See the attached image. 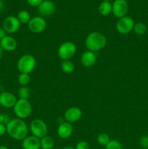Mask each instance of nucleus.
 I'll return each instance as SVG.
<instances>
[{"mask_svg":"<svg viewBox=\"0 0 148 149\" xmlns=\"http://www.w3.org/2000/svg\"><path fill=\"white\" fill-rule=\"evenodd\" d=\"M0 149H9V148H7L5 146H0Z\"/></svg>","mask_w":148,"mask_h":149,"instance_id":"obj_36","label":"nucleus"},{"mask_svg":"<svg viewBox=\"0 0 148 149\" xmlns=\"http://www.w3.org/2000/svg\"><path fill=\"white\" fill-rule=\"evenodd\" d=\"M0 45L4 51L12 52L17 48V42L14 37L7 35L5 37H4L0 41Z\"/></svg>","mask_w":148,"mask_h":149,"instance_id":"obj_16","label":"nucleus"},{"mask_svg":"<svg viewBox=\"0 0 148 149\" xmlns=\"http://www.w3.org/2000/svg\"><path fill=\"white\" fill-rule=\"evenodd\" d=\"M11 120L10 116L7 113H0V124H3L4 125H7L10 121Z\"/></svg>","mask_w":148,"mask_h":149,"instance_id":"obj_28","label":"nucleus"},{"mask_svg":"<svg viewBox=\"0 0 148 149\" xmlns=\"http://www.w3.org/2000/svg\"><path fill=\"white\" fill-rule=\"evenodd\" d=\"M97 61V55L95 52L89 50L84 51L81 57V62L84 66L86 68L93 66Z\"/></svg>","mask_w":148,"mask_h":149,"instance_id":"obj_15","label":"nucleus"},{"mask_svg":"<svg viewBox=\"0 0 148 149\" xmlns=\"http://www.w3.org/2000/svg\"><path fill=\"white\" fill-rule=\"evenodd\" d=\"M139 144L144 149H148V135H143L139 139Z\"/></svg>","mask_w":148,"mask_h":149,"instance_id":"obj_27","label":"nucleus"},{"mask_svg":"<svg viewBox=\"0 0 148 149\" xmlns=\"http://www.w3.org/2000/svg\"><path fill=\"white\" fill-rule=\"evenodd\" d=\"M40 143L41 149H52L55 146V141H54L53 138L48 135L41 138Z\"/></svg>","mask_w":148,"mask_h":149,"instance_id":"obj_18","label":"nucleus"},{"mask_svg":"<svg viewBox=\"0 0 148 149\" xmlns=\"http://www.w3.org/2000/svg\"><path fill=\"white\" fill-rule=\"evenodd\" d=\"M134 25V20L132 17L126 15L118 19L115 25L116 30L120 34H127L133 30Z\"/></svg>","mask_w":148,"mask_h":149,"instance_id":"obj_7","label":"nucleus"},{"mask_svg":"<svg viewBox=\"0 0 148 149\" xmlns=\"http://www.w3.org/2000/svg\"><path fill=\"white\" fill-rule=\"evenodd\" d=\"M97 142L100 145L102 146H105L110 141V136L106 133H100L97 136Z\"/></svg>","mask_w":148,"mask_h":149,"instance_id":"obj_25","label":"nucleus"},{"mask_svg":"<svg viewBox=\"0 0 148 149\" xmlns=\"http://www.w3.org/2000/svg\"><path fill=\"white\" fill-rule=\"evenodd\" d=\"M110 0H102V1H110Z\"/></svg>","mask_w":148,"mask_h":149,"instance_id":"obj_37","label":"nucleus"},{"mask_svg":"<svg viewBox=\"0 0 148 149\" xmlns=\"http://www.w3.org/2000/svg\"><path fill=\"white\" fill-rule=\"evenodd\" d=\"M44 0H27L28 4L31 7H38L42 2Z\"/></svg>","mask_w":148,"mask_h":149,"instance_id":"obj_30","label":"nucleus"},{"mask_svg":"<svg viewBox=\"0 0 148 149\" xmlns=\"http://www.w3.org/2000/svg\"><path fill=\"white\" fill-rule=\"evenodd\" d=\"M22 147L23 149H40V139L33 135L27 136L22 141Z\"/></svg>","mask_w":148,"mask_h":149,"instance_id":"obj_17","label":"nucleus"},{"mask_svg":"<svg viewBox=\"0 0 148 149\" xmlns=\"http://www.w3.org/2000/svg\"><path fill=\"white\" fill-rule=\"evenodd\" d=\"M105 149H123L121 143L117 140H110L105 146Z\"/></svg>","mask_w":148,"mask_h":149,"instance_id":"obj_26","label":"nucleus"},{"mask_svg":"<svg viewBox=\"0 0 148 149\" xmlns=\"http://www.w3.org/2000/svg\"><path fill=\"white\" fill-rule=\"evenodd\" d=\"M133 30L136 34L141 36V35H143L146 33L147 26L145 23L139 22V23H135Z\"/></svg>","mask_w":148,"mask_h":149,"instance_id":"obj_23","label":"nucleus"},{"mask_svg":"<svg viewBox=\"0 0 148 149\" xmlns=\"http://www.w3.org/2000/svg\"><path fill=\"white\" fill-rule=\"evenodd\" d=\"M7 36V32L4 31V29L2 27H0V41L4 37Z\"/></svg>","mask_w":148,"mask_h":149,"instance_id":"obj_32","label":"nucleus"},{"mask_svg":"<svg viewBox=\"0 0 148 149\" xmlns=\"http://www.w3.org/2000/svg\"><path fill=\"white\" fill-rule=\"evenodd\" d=\"M128 10L129 4L126 0H115L112 4V13L118 19L126 16Z\"/></svg>","mask_w":148,"mask_h":149,"instance_id":"obj_10","label":"nucleus"},{"mask_svg":"<svg viewBox=\"0 0 148 149\" xmlns=\"http://www.w3.org/2000/svg\"><path fill=\"white\" fill-rule=\"evenodd\" d=\"M17 17L20 23L22 24H26L28 23L30 20L31 19L30 13L26 10H20L17 15Z\"/></svg>","mask_w":148,"mask_h":149,"instance_id":"obj_21","label":"nucleus"},{"mask_svg":"<svg viewBox=\"0 0 148 149\" xmlns=\"http://www.w3.org/2000/svg\"><path fill=\"white\" fill-rule=\"evenodd\" d=\"M36 65V58L29 54L22 55L17 62V68L20 74H29L35 69Z\"/></svg>","mask_w":148,"mask_h":149,"instance_id":"obj_3","label":"nucleus"},{"mask_svg":"<svg viewBox=\"0 0 148 149\" xmlns=\"http://www.w3.org/2000/svg\"><path fill=\"white\" fill-rule=\"evenodd\" d=\"M82 116V111L78 107H71L68 109L64 113L65 122L69 123H74L79 120Z\"/></svg>","mask_w":148,"mask_h":149,"instance_id":"obj_14","label":"nucleus"},{"mask_svg":"<svg viewBox=\"0 0 148 149\" xmlns=\"http://www.w3.org/2000/svg\"><path fill=\"white\" fill-rule=\"evenodd\" d=\"M3 53H4V50H3L2 47H1V46L0 45V60H1V58H2Z\"/></svg>","mask_w":148,"mask_h":149,"instance_id":"obj_34","label":"nucleus"},{"mask_svg":"<svg viewBox=\"0 0 148 149\" xmlns=\"http://www.w3.org/2000/svg\"><path fill=\"white\" fill-rule=\"evenodd\" d=\"M73 127L71 123L68 122H62L58 126L57 132L58 136L62 139H67L72 135Z\"/></svg>","mask_w":148,"mask_h":149,"instance_id":"obj_13","label":"nucleus"},{"mask_svg":"<svg viewBox=\"0 0 148 149\" xmlns=\"http://www.w3.org/2000/svg\"><path fill=\"white\" fill-rule=\"evenodd\" d=\"M74 68H75L74 64L70 60L63 61L62 62V63H61V69H62V71L64 73H65L67 74H71V73L73 72Z\"/></svg>","mask_w":148,"mask_h":149,"instance_id":"obj_20","label":"nucleus"},{"mask_svg":"<svg viewBox=\"0 0 148 149\" xmlns=\"http://www.w3.org/2000/svg\"><path fill=\"white\" fill-rule=\"evenodd\" d=\"M17 80H18V82L20 85L23 86V87H26L30 83V77L28 74H20Z\"/></svg>","mask_w":148,"mask_h":149,"instance_id":"obj_24","label":"nucleus"},{"mask_svg":"<svg viewBox=\"0 0 148 149\" xmlns=\"http://www.w3.org/2000/svg\"><path fill=\"white\" fill-rule=\"evenodd\" d=\"M62 149H75V148H73V147H72V146H66Z\"/></svg>","mask_w":148,"mask_h":149,"instance_id":"obj_35","label":"nucleus"},{"mask_svg":"<svg viewBox=\"0 0 148 149\" xmlns=\"http://www.w3.org/2000/svg\"><path fill=\"white\" fill-rule=\"evenodd\" d=\"M75 149H89V145L86 141H79L75 145Z\"/></svg>","mask_w":148,"mask_h":149,"instance_id":"obj_29","label":"nucleus"},{"mask_svg":"<svg viewBox=\"0 0 148 149\" xmlns=\"http://www.w3.org/2000/svg\"><path fill=\"white\" fill-rule=\"evenodd\" d=\"M20 24L21 23L16 16L10 15L5 17L3 20L2 28L7 33H14L20 29Z\"/></svg>","mask_w":148,"mask_h":149,"instance_id":"obj_9","label":"nucleus"},{"mask_svg":"<svg viewBox=\"0 0 148 149\" xmlns=\"http://www.w3.org/2000/svg\"><path fill=\"white\" fill-rule=\"evenodd\" d=\"M7 132V128H6V125H3V124H0V136H2L4 134Z\"/></svg>","mask_w":148,"mask_h":149,"instance_id":"obj_31","label":"nucleus"},{"mask_svg":"<svg viewBox=\"0 0 148 149\" xmlns=\"http://www.w3.org/2000/svg\"><path fill=\"white\" fill-rule=\"evenodd\" d=\"M17 95L20 99H24V100H28L30 96V91L28 87H20L19 88Z\"/></svg>","mask_w":148,"mask_h":149,"instance_id":"obj_22","label":"nucleus"},{"mask_svg":"<svg viewBox=\"0 0 148 149\" xmlns=\"http://www.w3.org/2000/svg\"><path fill=\"white\" fill-rule=\"evenodd\" d=\"M17 98L10 92L4 91L0 93V106L6 109L13 108L17 102Z\"/></svg>","mask_w":148,"mask_h":149,"instance_id":"obj_12","label":"nucleus"},{"mask_svg":"<svg viewBox=\"0 0 148 149\" xmlns=\"http://www.w3.org/2000/svg\"><path fill=\"white\" fill-rule=\"evenodd\" d=\"M4 9V4L2 1H0V12L2 11Z\"/></svg>","mask_w":148,"mask_h":149,"instance_id":"obj_33","label":"nucleus"},{"mask_svg":"<svg viewBox=\"0 0 148 149\" xmlns=\"http://www.w3.org/2000/svg\"><path fill=\"white\" fill-rule=\"evenodd\" d=\"M13 111L18 119H25L32 113V106L28 100L19 99L13 107Z\"/></svg>","mask_w":148,"mask_h":149,"instance_id":"obj_4","label":"nucleus"},{"mask_svg":"<svg viewBox=\"0 0 148 149\" xmlns=\"http://www.w3.org/2000/svg\"><path fill=\"white\" fill-rule=\"evenodd\" d=\"M76 45L72 42H65L59 45L57 55L62 61H68L72 58L76 52Z\"/></svg>","mask_w":148,"mask_h":149,"instance_id":"obj_5","label":"nucleus"},{"mask_svg":"<svg viewBox=\"0 0 148 149\" xmlns=\"http://www.w3.org/2000/svg\"><path fill=\"white\" fill-rule=\"evenodd\" d=\"M28 29L32 33H39L43 32L46 27V22L44 17L36 16L32 17L28 23Z\"/></svg>","mask_w":148,"mask_h":149,"instance_id":"obj_8","label":"nucleus"},{"mask_svg":"<svg viewBox=\"0 0 148 149\" xmlns=\"http://www.w3.org/2000/svg\"><path fill=\"white\" fill-rule=\"evenodd\" d=\"M99 13L102 15H109L112 13V4L110 1H102L99 5Z\"/></svg>","mask_w":148,"mask_h":149,"instance_id":"obj_19","label":"nucleus"},{"mask_svg":"<svg viewBox=\"0 0 148 149\" xmlns=\"http://www.w3.org/2000/svg\"><path fill=\"white\" fill-rule=\"evenodd\" d=\"M0 1H2V0H0Z\"/></svg>","mask_w":148,"mask_h":149,"instance_id":"obj_38","label":"nucleus"},{"mask_svg":"<svg viewBox=\"0 0 148 149\" xmlns=\"http://www.w3.org/2000/svg\"><path fill=\"white\" fill-rule=\"evenodd\" d=\"M106 44L107 39L103 33L97 31L90 33L85 40V45L88 50L94 52L102 49L106 46Z\"/></svg>","mask_w":148,"mask_h":149,"instance_id":"obj_2","label":"nucleus"},{"mask_svg":"<svg viewBox=\"0 0 148 149\" xmlns=\"http://www.w3.org/2000/svg\"><path fill=\"white\" fill-rule=\"evenodd\" d=\"M30 130L31 132L32 135L41 139L43 137L46 136L47 134V125L42 119H35L30 122Z\"/></svg>","mask_w":148,"mask_h":149,"instance_id":"obj_6","label":"nucleus"},{"mask_svg":"<svg viewBox=\"0 0 148 149\" xmlns=\"http://www.w3.org/2000/svg\"><path fill=\"white\" fill-rule=\"evenodd\" d=\"M56 11V7L53 1L50 0H44L43 2L38 7V12L41 17H47L52 16Z\"/></svg>","mask_w":148,"mask_h":149,"instance_id":"obj_11","label":"nucleus"},{"mask_svg":"<svg viewBox=\"0 0 148 149\" xmlns=\"http://www.w3.org/2000/svg\"><path fill=\"white\" fill-rule=\"evenodd\" d=\"M7 132L11 138L16 141H23L28 136V129L23 119H12L6 125Z\"/></svg>","mask_w":148,"mask_h":149,"instance_id":"obj_1","label":"nucleus"}]
</instances>
